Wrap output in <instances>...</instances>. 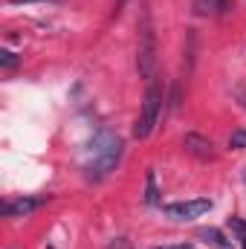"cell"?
Masks as SVG:
<instances>
[{
  "label": "cell",
  "mask_w": 246,
  "mask_h": 249,
  "mask_svg": "<svg viewBox=\"0 0 246 249\" xmlns=\"http://www.w3.org/2000/svg\"><path fill=\"white\" fill-rule=\"evenodd\" d=\"M151 249H197L194 244H168V247H151Z\"/></svg>",
  "instance_id": "cell-13"
},
{
  "label": "cell",
  "mask_w": 246,
  "mask_h": 249,
  "mask_svg": "<svg viewBox=\"0 0 246 249\" xmlns=\"http://www.w3.org/2000/svg\"><path fill=\"white\" fill-rule=\"evenodd\" d=\"M12 6H20V3H61V0H9Z\"/></svg>",
  "instance_id": "cell-14"
},
{
  "label": "cell",
  "mask_w": 246,
  "mask_h": 249,
  "mask_svg": "<svg viewBox=\"0 0 246 249\" xmlns=\"http://www.w3.org/2000/svg\"><path fill=\"white\" fill-rule=\"evenodd\" d=\"M122 151H124L122 136L116 130H110V127H99L84 145V157H81L84 180H90V183L107 180L116 171V165L122 160Z\"/></svg>",
  "instance_id": "cell-1"
},
{
  "label": "cell",
  "mask_w": 246,
  "mask_h": 249,
  "mask_svg": "<svg viewBox=\"0 0 246 249\" xmlns=\"http://www.w3.org/2000/svg\"><path fill=\"white\" fill-rule=\"evenodd\" d=\"M159 110H162V87H159V81L154 78V81H148L139 119L133 124V136H136V139H148V136L154 133V127L159 122Z\"/></svg>",
  "instance_id": "cell-2"
},
{
  "label": "cell",
  "mask_w": 246,
  "mask_h": 249,
  "mask_svg": "<svg viewBox=\"0 0 246 249\" xmlns=\"http://www.w3.org/2000/svg\"><path fill=\"white\" fill-rule=\"evenodd\" d=\"M183 148L191 154V157H197V160H214V142L209 139V136H203V133H185L183 136Z\"/></svg>",
  "instance_id": "cell-6"
},
{
  "label": "cell",
  "mask_w": 246,
  "mask_h": 249,
  "mask_svg": "<svg viewBox=\"0 0 246 249\" xmlns=\"http://www.w3.org/2000/svg\"><path fill=\"white\" fill-rule=\"evenodd\" d=\"M50 203V194H38V197H15V200H3L0 203V214L3 217H26L32 212H38L41 206Z\"/></svg>",
  "instance_id": "cell-5"
},
{
  "label": "cell",
  "mask_w": 246,
  "mask_h": 249,
  "mask_svg": "<svg viewBox=\"0 0 246 249\" xmlns=\"http://www.w3.org/2000/svg\"><path fill=\"white\" fill-rule=\"evenodd\" d=\"M197 238H203L206 244H211V247H217V249H232V244L223 238V232L214 229V226H203V229H197Z\"/></svg>",
  "instance_id": "cell-8"
},
{
  "label": "cell",
  "mask_w": 246,
  "mask_h": 249,
  "mask_svg": "<svg viewBox=\"0 0 246 249\" xmlns=\"http://www.w3.org/2000/svg\"><path fill=\"white\" fill-rule=\"evenodd\" d=\"M145 206H159V191H157V171H145Z\"/></svg>",
  "instance_id": "cell-9"
},
{
  "label": "cell",
  "mask_w": 246,
  "mask_h": 249,
  "mask_svg": "<svg viewBox=\"0 0 246 249\" xmlns=\"http://www.w3.org/2000/svg\"><path fill=\"white\" fill-rule=\"evenodd\" d=\"M191 9L200 18H220L226 12H232V0H194Z\"/></svg>",
  "instance_id": "cell-7"
},
{
  "label": "cell",
  "mask_w": 246,
  "mask_h": 249,
  "mask_svg": "<svg viewBox=\"0 0 246 249\" xmlns=\"http://www.w3.org/2000/svg\"><path fill=\"white\" fill-rule=\"evenodd\" d=\"M211 209V200L209 197H197V200H177V203H165L162 206V214L174 223H191L197 217H203L206 212Z\"/></svg>",
  "instance_id": "cell-4"
},
{
  "label": "cell",
  "mask_w": 246,
  "mask_h": 249,
  "mask_svg": "<svg viewBox=\"0 0 246 249\" xmlns=\"http://www.w3.org/2000/svg\"><path fill=\"white\" fill-rule=\"evenodd\" d=\"M229 148H238V151H244V148H246V127L235 130V133L229 136Z\"/></svg>",
  "instance_id": "cell-11"
},
{
  "label": "cell",
  "mask_w": 246,
  "mask_h": 249,
  "mask_svg": "<svg viewBox=\"0 0 246 249\" xmlns=\"http://www.w3.org/2000/svg\"><path fill=\"white\" fill-rule=\"evenodd\" d=\"M18 61H20V58H18L12 50H0V67H3L6 72H9V70H15V67H18Z\"/></svg>",
  "instance_id": "cell-10"
},
{
  "label": "cell",
  "mask_w": 246,
  "mask_h": 249,
  "mask_svg": "<svg viewBox=\"0 0 246 249\" xmlns=\"http://www.w3.org/2000/svg\"><path fill=\"white\" fill-rule=\"evenodd\" d=\"M244 183H246V171H244Z\"/></svg>",
  "instance_id": "cell-17"
},
{
  "label": "cell",
  "mask_w": 246,
  "mask_h": 249,
  "mask_svg": "<svg viewBox=\"0 0 246 249\" xmlns=\"http://www.w3.org/2000/svg\"><path fill=\"white\" fill-rule=\"evenodd\" d=\"M229 229H232L241 241L246 238V220H241V217H229Z\"/></svg>",
  "instance_id": "cell-12"
},
{
  "label": "cell",
  "mask_w": 246,
  "mask_h": 249,
  "mask_svg": "<svg viewBox=\"0 0 246 249\" xmlns=\"http://www.w3.org/2000/svg\"><path fill=\"white\" fill-rule=\"evenodd\" d=\"M136 64H139V75L145 81L157 78V35L151 26V15L142 12V23H139V53H136Z\"/></svg>",
  "instance_id": "cell-3"
},
{
  "label": "cell",
  "mask_w": 246,
  "mask_h": 249,
  "mask_svg": "<svg viewBox=\"0 0 246 249\" xmlns=\"http://www.w3.org/2000/svg\"><path fill=\"white\" fill-rule=\"evenodd\" d=\"M241 247H244V249H246V238H244V241H241Z\"/></svg>",
  "instance_id": "cell-16"
},
{
  "label": "cell",
  "mask_w": 246,
  "mask_h": 249,
  "mask_svg": "<svg viewBox=\"0 0 246 249\" xmlns=\"http://www.w3.org/2000/svg\"><path fill=\"white\" fill-rule=\"evenodd\" d=\"M119 3H124V0H119Z\"/></svg>",
  "instance_id": "cell-18"
},
{
  "label": "cell",
  "mask_w": 246,
  "mask_h": 249,
  "mask_svg": "<svg viewBox=\"0 0 246 249\" xmlns=\"http://www.w3.org/2000/svg\"><path fill=\"white\" fill-rule=\"evenodd\" d=\"M241 96H244V102H246V87H244V90H241Z\"/></svg>",
  "instance_id": "cell-15"
}]
</instances>
